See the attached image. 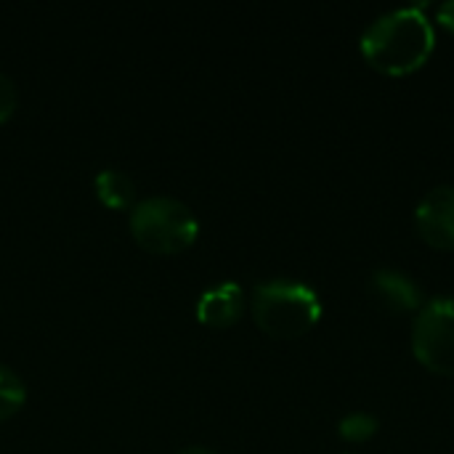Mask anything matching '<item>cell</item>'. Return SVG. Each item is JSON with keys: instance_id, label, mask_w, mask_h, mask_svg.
I'll return each mask as SVG.
<instances>
[{"instance_id": "7c38bea8", "label": "cell", "mask_w": 454, "mask_h": 454, "mask_svg": "<svg viewBox=\"0 0 454 454\" xmlns=\"http://www.w3.org/2000/svg\"><path fill=\"white\" fill-rule=\"evenodd\" d=\"M436 19H439V24H442L444 29L454 32V0H450V3H444V5L436 8Z\"/></svg>"}, {"instance_id": "3957f363", "label": "cell", "mask_w": 454, "mask_h": 454, "mask_svg": "<svg viewBox=\"0 0 454 454\" xmlns=\"http://www.w3.org/2000/svg\"><path fill=\"white\" fill-rule=\"evenodd\" d=\"M130 231L136 242L160 255H173L186 250L200 231L194 210L176 197H146L130 210Z\"/></svg>"}, {"instance_id": "5b68a950", "label": "cell", "mask_w": 454, "mask_h": 454, "mask_svg": "<svg viewBox=\"0 0 454 454\" xmlns=\"http://www.w3.org/2000/svg\"><path fill=\"white\" fill-rule=\"evenodd\" d=\"M415 226L431 247L454 250V186H439L420 200Z\"/></svg>"}, {"instance_id": "9c48e42d", "label": "cell", "mask_w": 454, "mask_h": 454, "mask_svg": "<svg viewBox=\"0 0 454 454\" xmlns=\"http://www.w3.org/2000/svg\"><path fill=\"white\" fill-rule=\"evenodd\" d=\"M27 402V388L21 383V378L0 364V420H8L11 415H16Z\"/></svg>"}, {"instance_id": "6da1fadb", "label": "cell", "mask_w": 454, "mask_h": 454, "mask_svg": "<svg viewBox=\"0 0 454 454\" xmlns=\"http://www.w3.org/2000/svg\"><path fill=\"white\" fill-rule=\"evenodd\" d=\"M436 35L423 8H396L375 19L362 35V56L383 74H410L434 53Z\"/></svg>"}, {"instance_id": "8fae6325", "label": "cell", "mask_w": 454, "mask_h": 454, "mask_svg": "<svg viewBox=\"0 0 454 454\" xmlns=\"http://www.w3.org/2000/svg\"><path fill=\"white\" fill-rule=\"evenodd\" d=\"M16 109V85L11 82L8 74L0 72V122L8 120Z\"/></svg>"}, {"instance_id": "7a4b0ae2", "label": "cell", "mask_w": 454, "mask_h": 454, "mask_svg": "<svg viewBox=\"0 0 454 454\" xmlns=\"http://www.w3.org/2000/svg\"><path fill=\"white\" fill-rule=\"evenodd\" d=\"M255 325L279 340L306 335L322 317L319 295L295 279H269L253 290Z\"/></svg>"}, {"instance_id": "8992f818", "label": "cell", "mask_w": 454, "mask_h": 454, "mask_svg": "<svg viewBox=\"0 0 454 454\" xmlns=\"http://www.w3.org/2000/svg\"><path fill=\"white\" fill-rule=\"evenodd\" d=\"M245 311V290L237 282L207 287L197 301V319L207 327H231Z\"/></svg>"}, {"instance_id": "52a82bcc", "label": "cell", "mask_w": 454, "mask_h": 454, "mask_svg": "<svg viewBox=\"0 0 454 454\" xmlns=\"http://www.w3.org/2000/svg\"><path fill=\"white\" fill-rule=\"evenodd\" d=\"M370 290L391 311L407 314V311H420L423 309V290L402 271H394V269L375 271L372 279H370Z\"/></svg>"}, {"instance_id": "ba28073f", "label": "cell", "mask_w": 454, "mask_h": 454, "mask_svg": "<svg viewBox=\"0 0 454 454\" xmlns=\"http://www.w3.org/2000/svg\"><path fill=\"white\" fill-rule=\"evenodd\" d=\"M96 194L109 207H128L136 200V181L117 168H104L96 176Z\"/></svg>"}, {"instance_id": "4fadbf2b", "label": "cell", "mask_w": 454, "mask_h": 454, "mask_svg": "<svg viewBox=\"0 0 454 454\" xmlns=\"http://www.w3.org/2000/svg\"><path fill=\"white\" fill-rule=\"evenodd\" d=\"M176 454H218V452H213V450H207V447H184V450H178Z\"/></svg>"}, {"instance_id": "30bf717a", "label": "cell", "mask_w": 454, "mask_h": 454, "mask_svg": "<svg viewBox=\"0 0 454 454\" xmlns=\"http://www.w3.org/2000/svg\"><path fill=\"white\" fill-rule=\"evenodd\" d=\"M338 434H340L343 442H351V444L370 442L378 434V418L375 415H367V412H351V415H346L340 420Z\"/></svg>"}, {"instance_id": "277c9868", "label": "cell", "mask_w": 454, "mask_h": 454, "mask_svg": "<svg viewBox=\"0 0 454 454\" xmlns=\"http://www.w3.org/2000/svg\"><path fill=\"white\" fill-rule=\"evenodd\" d=\"M412 351L426 370L454 378V298L423 303L412 325Z\"/></svg>"}]
</instances>
